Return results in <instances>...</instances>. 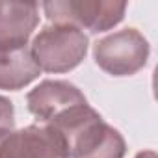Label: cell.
<instances>
[{
    "instance_id": "obj_1",
    "label": "cell",
    "mask_w": 158,
    "mask_h": 158,
    "mask_svg": "<svg viewBox=\"0 0 158 158\" xmlns=\"http://www.w3.org/2000/svg\"><path fill=\"white\" fill-rule=\"evenodd\" d=\"M30 52L41 71L67 73L84 60L88 37L82 30L69 24L47 26L35 35Z\"/></svg>"
},
{
    "instance_id": "obj_2",
    "label": "cell",
    "mask_w": 158,
    "mask_h": 158,
    "mask_svg": "<svg viewBox=\"0 0 158 158\" xmlns=\"http://www.w3.org/2000/svg\"><path fill=\"white\" fill-rule=\"evenodd\" d=\"M147 39L134 28L119 30L95 45L97 65L114 76H128L138 73L147 63Z\"/></svg>"
},
{
    "instance_id": "obj_3",
    "label": "cell",
    "mask_w": 158,
    "mask_h": 158,
    "mask_svg": "<svg viewBox=\"0 0 158 158\" xmlns=\"http://www.w3.org/2000/svg\"><path fill=\"white\" fill-rule=\"evenodd\" d=\"M43 10L54 24H69L99 34L114 28L125 15V2H45Z\"/></svg>"
},
{
    "instance_id": "obj_4",
    "label": "cell",
    "mask_w": 158,
    "mask_h": 158,
    "mask_svg": "<svg viewBox=\"0 0 158 158\" xmlns=\"http://www.w3.org/2000/svg\"><path fill=\"white\" fill-rule=\"evenodd\" d=\"M0 158H69V149L54 128L32 125L0 143Z\"/></svg>"
},
{
    "instance_id": "obj_5",
    "label": "cell",
    "mask_w": 158,
    "mask_h": 158,
    "mask_svg": "<svg viewBox=\"0 0 158 158\" xmlns=\"http://www.w3.org/2000/svg\"><path fill=\"white\" fill-rule=\"evenodd\" d=\"M26 101H28V110L37 117L41 125H50L56 117H60L67 110L88 102L76 86L63 80L41 82L35 89L28 93Z\"/></svg>"
},
{
    "instance_id": "obj_6",
    "label": "cell",
    "mask_w": 158,
    "mask_h": 158,
    "mask_svg": "<svg viewBox=\"0 0 158 158\" xmlns=\"http://www.w3.org/2000/svg\"><path fill=\"white\" fill-rule=\"evenodd\" d=\"M125 139L110 125L101 119L88 125L80 134H76L69 143L71 158H123Z\"/></svg>"
},
{
    "instance_id": "obj_7",
    "label": "cell",
    "mask_w": 158,
    "mask_h": 158,
    "mask_svg": "<svg viewBox=\"0 0 158 158\" xmlns=\"http://www.w3.org/2000/svg\"><path fill=\"white\" fill-rule=\"evenodd\" d=\"M37 23V4L0 2V52L26 47Z\"/></svg>"
},
{
    "instance_id": "obj_8",
    "label": "cell",
    "mask_w": 158,
    "mask_h": 158,
    "mask_svg": "<svg viewBox=\"0 0 158 158\" xmlns=\"http://www.w3.org/2000/svg\"><path fill=\"white\" fill-rule=\"evenodd\" d=\"M39 73L41 69L37 67L28 45L0 52V89L17 91L35 80Z\"/></svg>"
},
{
    "instance_id": "obj_9",
    "label": "cell",
    "mask_w": 158,
    "mask_h": 158,
    "mask_svg": "<svg viewBox=\"0 0 158 158\" xmlns=\"http://www.w3.org/2000/svg\"><path fill=\"white\" fill-rule=\"evenodd\" d=\"M13 127H15L13 104L6 97H0V143L13 132Z\"/></svg>"
},
{
    "instance_id": "obj_10",
    "label": "cell",
    "mask_w": 158,
    "mask_h": 158,
    "mask_svg": "<svg viewBox=\"0 0 158 158\" xmlns=\"http://www.w3.org/2000/svg\"><path fill=\"white\" fill-rule=\"evenodd\" d=\"M136 158H156V152L154 151H143V152H138Z\"/></svg>"
}]
</instances>
